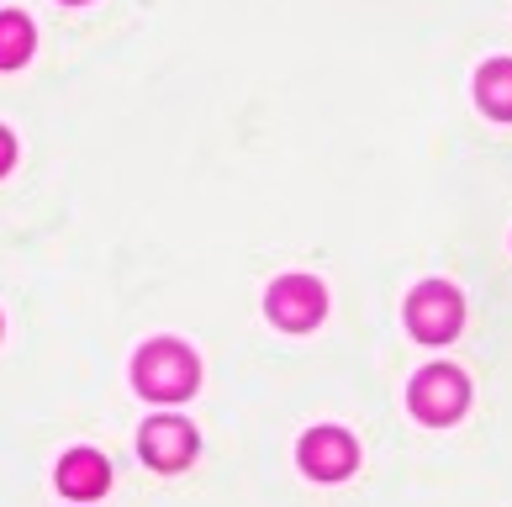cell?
<instances>
[{"label": "cell", "instance_id": "obj_5", "mask_svg": "<svg viewBox=\"0 0 512 507\" xmlns=\"http://www.w3.org/2000/svg\"><path fill=\"white\" fill-rule=\"evenodd\" d=\"M354 465H359V449H354V439L344 434V428L322 423L301 439V471H307L312 481H344V476H354Z\"/></svg>", "mask_w": 512, "mask_h": 507}, {"label": "cell", "instance_id": "obj_6", "mask_svg": "<svg viewBox=\"0 0 512 507\" xmlns=\"http://www.w3.org/2000/svg\"><path fill=\"white\" fill-rule=\"evenodd\" d=\"M138 449L143 460L154 465V471H185V465L196 460V428L180 423V418H148L143 434H138Z\"/></svg>", "mask_w": 512, "mask_h": 507}, {"label": "cell", "instance_id": "obj_3", "mask_svg": "<svg viewBox=\"0 0 512 507\" xmlns=\"http://www.w3.org/2000/svg\"><path fill=\"white\" fill-rule=\"evenodd\" d=\"M264 312H270L275 328L286 333H307L322 323V312H328V291H322V280L312 275H280L270 296H264Z\"/></svg>", "mask_w": 512, "mask_h": 507}, {"label": "cell", "instance_id": "obj_7", "mask_svg": "<svg viewBox=\"0 0 512 507\" xmlns=\"http://www.w3.org/2000/svg\"><path fill=\"white\" fill-rule=\"evenodd\" d=\"M111 486V465L96 455V449H69L59 460V492L69 502H96Z\"/></svg>", "mask_w": 512, "mask_h": 507}, {"label": "cell", "instance_id": "obj_2", "mask_svg": "<svg viewBox=\"0 0 512 507\" xmlns=\"http://www.w3.org/2000/svg\"><path fill=\"white\" fill-rule=\"evenodd\" d=\"M460 323H465V302L449 280H423V286L407 296V328H412V338H423V344H449V338L460 333Z\"/></svg>", "mask_w": 512, "mask_h": 507}, {"label": "cell", "instance_id": "obj_8", "mask_svg": "<svg viewBox=\"0 0 512 507\" xmlns=\"http://www.w3.org/2000/svg\"><path fill=\"white\" fill-rule=\"evenodd\" d=\"M476 101H481L486 117L512 122V59L481 64V74H476Z\"/></svg>", "mask_w": 512, "mask_h": 507}, {"label": "cell", "instance_id": "obj_9", "mask_svg": "<svg viewBox=\"0 0 512 507\" xmlns=\"http://www.w3.org/2000/svg\"><path fill=\"white\" fill-rule=\"evenodd\" d=\"M37 48V27L22 11H0V69H22Z\"/></svg>", "mask_w": 512, "mask_h": 507}, {"label": "cell", "instance_id": "obj_4", "mask_svg": "<svg viewBox=\"0 0 512 507\" xmlns=\"http://www.w3.org/2000/svg\"><path fill=\"white\" fill-rule=\"evenodd\" d=\"M465 402H470V381L454 365H428L407 391V407L423 423H454L465 412Z\"/></svg>", "mask_w": 512, "mask_h": 507}, {"label": "cell", "instance_id": "obj_10", "mask_svg": "<svg viewBox=\"0 0 512 507\" xmlns=\"http://www.w3.org/2000/svg\"><path fill=\"white\" fill-rule=\"evenodd\" d=\"M11 159H16V143H11V133H6V127H0V175L11 169Z\"/></svg>", "mask_w": 512, "mask_h": 507}, {"label": "cell", "instance_id": "obj_1", "mask_svg": "<svg viewBox=\"0 0 512 507\" xmlns=\"http://www.w3.org/2000/svg\"><path fill=\"white\" fill-rule=\"evenodd\" d=\"M132 381H138V391L148 402H180L196 391L201 365L180 338H148L138 349V360H132Z\"/></svg>", "mask_w": 512, "mask_h": 507}, {"label": "cell", "instance_id": "obj_11", "mask_svg": "<svg viewBox=\"0 0 512 507\" xmlns=\"http://www.w3.org/2000/svg\"><path fill=\"white\" fill-rule=\"evenodd\" d=\"M69 6H80V0H69Z\"/></svg>", "mask_w": 512, "mask_h": 507}]
</instances>
